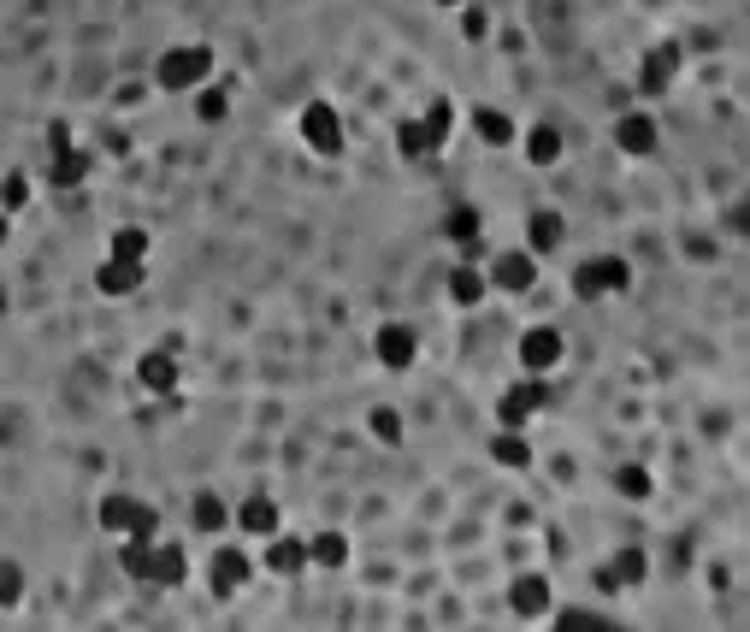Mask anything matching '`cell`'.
Wrapping results in <instances>:
<instances>
[{
  "label": "cell",
  "mask_w": 750,
  "mask_h": 632,
  "mask_svg": "<svg viewBox=\"0 0 750 632\" xmlns=\"http://www.w3.org/2000/svg\"><path fill=\"white\" fill-rule=\"evenodd\" d=\"M373 349H378V367H390V373H402V367H414V331L408 325H378V337H373Z\"/></svg>",
  "instance_id": "52a82bcc"
},
{
  "label": "cell",
  "mask_w": 750,
  "mask_h": 632,
  "mask_svg": "<svg viewBox=\"0 0 750 632\" xmlns=\"http://www.w3.org/2000/svg\"><path fill=\"white\" fill-rule=\"evenodd\" d=\"M308 562H319V568H343L349 562V538L343 532H319L308 544Z\"/></svg>",
  "instance_id": "d6986e66"
},
{
  "label": "cell",
  "mask_w": 750,
  "mask_h": 632,
  "mask_svg": "<svg viewBox=\"0 0 750 632\" xmlns=\"http://www.w3.org/2000/svg\"><path fill=\"white\" fill-rule=\"evenodd\" d=\"M562 355H567V343H562V331H556V325H532V331L520 337V367H526L532 379L556 373V367H562Z\"/></svg>",
  "instance_id": "7a4b0ae2"
},
{
  "label": "cell",
  "mask_w": 750,
  "mask_h": 632,
  "mask_svg": "<svg viewBox=\"0 0 750 632\" xmlns=\"http://www.w3.org/2000/svg\"><path fill=\"white\" fill-rule=\"evenodd\" d=\"M609 573H615V585H638V579L650 573V568H644V550H621V556H615V568H609Z\"/></svg>",
  "instance_id": "f546056e"
},
{
  "label": "cell",
  "mask_w": 750,
  "mask_h": 632,
  "mask_svg": "<svg viewBox=\"0 0 750 632\" xmlns=\"http://www.w3.org/2000/svg\"><path fill=\"white\" fill-rule=\"evenodd\" d=\"M556 243H562V213H550V207H544V213H532V249L550 254Z\"/></svg>",
  "instance_id": "cb8c5ba5"
},
{
  "label": "cell",
  "mask_w": 750,
  "mask_h": 632,
  "mask_svg": "<svg viewBox=\"0 0 750 632\" xmlns=\"http://www.w3.org/2000/svg\"><path fill=\"white\" fill-rule=\"evenodd\" d=\"M113 254H119V260H142V254H148V231H136V225L113 231Z\"/></svg>",
  "instance_id": "83f0119b"
},
{
  "label": "cell",
  "mask_w": 750,
  "mask_h": 632,
  "mask_svg": "<svg viewBox=\"0 0 750 632\" xmlns=\"http://www.w3.org/2000/svg\"><path fill=\"white\" fill-rule=\"evenodd\" d=\"M24 597V573L12 568V562H0V609H12Z\"/></svg>",
  "instance_id": "1f68e13d"
},
{
  "label": "cell",
  "mask_w": 750,
  "mask_h": 632,
  "mask_svg": "<svg viewBox=\"0 0 750 632\" xmlns=\"http://www.w3.org/2000/svg\"><path fill=\"white\" fill-rule=\"evenodd\" d=\"M101 526H107V532H130V538H136V532L148 538V532H154V508L130 503V497H107V503H101Z\"/></svg>",
  "instance_id": "8992f818"
},
{
  "label": "cell",
  "mask_w": 750,
  "mask_h": 632,
  "mask_svg": "<svg viewBox=\"0 0 750 632\" xmlns=\"http://www.w3.org/2000/svg\"><path fill=\"white\" fill-rule=\"evenodd\" d=\"M426 136H432V148L449 142V101H432V113H426Z\"/></svg>",
  "instance_id": "836d02e7"
},
{
  "label": "cell",
  "mask_w": 750,
  "mask_h": 632,
  "mask_svg": "<svg viewBox=\"0 0 750 632\" xmlns=\"http://www.w3.org/2000/svg\"><path fill=\"white\" fill-rule=\"evenodd\" d=\"M674 71H680V48H674V42H668V48H650L644 65H638V89H644V95H662V89L674 83Z\"/></svg>",
  "instance_id": "9c48e42d"
},
{
  "label": "cell",
  "mask_w": 750,
  "mask_h": 632,
  "mask_svg": "<svg viewBox=\"0 0 750 632\" xmlns=\"http://www.w3.org/2000/svg\"><path fill=\"white\" fill-rule=\"evenodd\" d=\"M526 160H532V166H556V160H562V130L556 125L526 130Z\"/></svg>",
  "instance_id": "e0dca14e"
},
{
  "label": "cell",
  "mask_w": 750,
  "mask_h": 632,
  "mask_svg": "<svg viewBox=\"0 0 750 632\" xmlns=\"http://www.w3.org/2000/svg\"><path fill=\"white\" fill-rule=\"evenodd\" d=\"M626 284H632V266H626L621 254H597V260H585L579 278H573L579 296H609V290H626Z\"/></svg>",
  "instance_id": "3957f363"
},
{
  "label": "cell",
  "mask_w": 750,
  "mask_h": 632,
  "mask_svg": "<svg viewBox=\"0 0 750 632\" xmlns=\"http://www.w3.org/2000/svg\"><path fill=\"white\" fill-rule=\"evenodd\" d=\"M83 172H89V154H77L71 142H60V148H54V166H48V178H54L60 190H77V184H83Z\"/></svg>",
  "instance_id": "2e32d148"
},
{
  "label": "cell",
  "mask_w": 750,
  "mask_h": 632,
  "mask_svg": "<svg viewBox=\"0 0 750 632\" xmlns=\"http://www.w3.org/2000/svg\"><path fill=\"white\" fill-rule=\"evenodd\" d=\"M396 142H402V154H408V160L432 154V136H426V119H402V125H396Z\"/></svg>",
  "instance_id": "d4e9b609"
},
{
  "label": "cell",
  "mask_w": 750,
  "mask_h": 632,
  "mask_svg": "<svg viewBox=\"0 0 750 632\" xmlns=\"http://www.w3.org/2000/svg\"><path fill=\"white\" fill-rule=\"evenodd\" d=\"M508 603H514V615H544V609H550V579H538V573L514 579Z\"/></svg>",
  "instance_id": "4fadbf2b"
},
{
  "label": "cell",
  "mask_w": 750,
  "mask_h": 632,
  "mask_svg": "<svg viewBox=\"0 0 750 632\" xmlns=\"http://www.w3.org/2000/svg\"><path fill=\"white\" fill-rule=\"evenodd\" d=\"M485 30H491V18H485L479 6H461V36H467V42H485Z\"/></svg>",
  "instance_id": "d590c367"
},
{
  "label": "cell",
  "mask_w": 750,
  "mask_h": 632,
  "mask_svg": "<svg viewBox=\"0 0 750 632\" xmlns=\"http://www.w3.org/2000/svg\"><path fill=\"white\" fill-rule=\"evenodd\" d=\"M544 402H550V384H538L532 373H526V384H514V390L502 396L497 420H502V426H520V420H526V414H538Z\"/></svg>",
  "instance_id": "ba28073f"
},
{
  "label": "cell",
  "mask_w": 750,
  "mask_h": 632,
  "mask_svg": "<svg viewBox=\"0 0 750 632\" xmlns=\"http://www.w3.org/2000/svg\"><path fill=\"white\" fill-rule=\"evenodd\" d=\"M136 379L148 384V390H172V384H178V361H172V355H142Z\"/></svg>",
  "instance_id": "ffe728a7"
},
{
  "label": "cell",
  "mask_w": 750,
  "mask_h": 632,
  "mask_svg": "<svg viewBox=\"0 0 750 632\" xmlns=\"http://www.w3.org/2000/svg\"><path fill=\"white\" fill-rule=\"evenodd\" d=\"M473 130H479L491 148H508V142H514V125L502 119L497 107H473Z\"/></svg>",
  "instance_id": "44dd1931"
},
{
  "label": "cell",
  "mask_w": 750,
  "mask_h": 632,
  "mask_svg": "<svg viewBox=\"0 0 750 632\" xmlns=\"http://www.w3.org/2000/svg\"><path fill=\"white\" fill-rule=\"evenodd\" d=\"M449 243H461V249L479 243V213H473V207H455V213H449Z\"/></svg>",
  "instance_id": "4316f807"
},
{
  "label": "cell",
  "mask_w": 750,
  "mask_h": 632,
  "mask_svg": "<svg viewBox=\"0 0 750 632\" xmlns=\"http://www.w3.org/2000/svg\"><path fill=\"white\" fill-rule=\"evenodd\" d=\"M491 284H497V290H508V296L532 290V284H538V260H532V254H520V249H502L497 266H491Z\"/></svg>",
  "instance_id": "5b68a950"
},
{
  "label": "cell",
  "mask_w": 750,
  "mask_h": 632,
  "mask_svg": "<svg viewBox=\"0 0 750 632\" xmlns=\"http://www.w3.org/2000/svg\"><path fill=\"white\" fill-rule=\"evenodd\" d=\"M195 113H201L207 125H219V119L231 113V95H225V89H201V95H195Z\"/></svg>",
  "instance_id": "f1b7e54d"
},
{
  "label": "cell",
  "mask_w": 750,
  "mask_h": 632,
  "mask_svg": "<svg viewBox=\"0 0 750 632\" xmlns=\"http://www.w3.org/2000/svg\"><path fill=\"white\" fill-rule=\"evenodd\" d=\"M438 6H467V0H438Z\"/></svg>",
  "instance_id": "74e56055"
},
{
  "label": "cell",
  "mask_w": 750,
  "mask_h": 632,
  "mask_svg": "<svg viewBox=\"0 0 750 632\" xmlns=\"http://www.w3.org/2000/svg\"><path fill=\"white\" fill-rule=\"evenodd\" d=\"M491 461H497V467H526V461H532V443H526L520 432H514V426H508V432L491 443Z\"/></svg>",
  "instance_id": "7402d4cb"
},
{
  "label": "cell",
  "mask_w": 750,
  "mask_h": 632,
  "mask_svg": "<svg viewBox=\"0 0 750 632\" xmlns=\"http://www.w3.org/2000/svg\"><path fill=\"white\" fill-rule=\"evenodd\" d=\"M0 308H6V296H0Z\"/></svg>",
  "instance_id": "f35d334b"
},
{
  "label": "cell",
  "mask_w": 750,
  "mask_h": 632,
  "mask_svg": "<svg viewBox=\"0 0 750 632\" xmlns=\"http://www.w3.org/2000/svg\"><path fill=\"white\" fill-rule=\"evenodd\" d=\"M148 550H154V544H148L142 532L125 544V573H130V579H148Z\"/></svg>",
  "instance_id": "4dcf8cb0"
},
{
  "label": "cell",
  "mask_w": 750,
  "mask_h": 632,
  "mask_svg": "<svg viewBox=\"0 0 750 632\" xmlns=\"http://www.w3.org/2000/svg\"><path fill=\"white\" fill-rule=\"evenodd\" d=\"M556 627L562 632H609V621H603V615H562Z\"/></svg>",
  "instance_id": "8d00e7d4"
},
{
  "label": "cell",
  "mask_w": 750,
  "mask_h": 632,
  "mask_svg": "<svg viewBox=\"0 0 750 632\" xmlns=\"http://www.w3.org/2000/svg\"><path fill=\"white\" fill-rule=\"evenodd\" d=\"M142 284V260H119V254H107V266H101V290L107 296H130Z\"/></svg>",
  "instance_id": "5bb4252c"
},
{
  "label": "cell",
  "mask_w": 750,
  "mask_h": 632,
  "mask_svg": "<svg viewBox=\"0 0 750 632\" xmlns=\"http://www.w3.org/2000/svg\"><path fill=\"white\" fill-rule=\"evenodd\" d=\"M184 573H189L184 544H160V550H148V585H184Z\"/></svg>",
  "instance_id": "30bf717a"
},
{
  "label": "cell",
  "mask_w": 750,
  "mask_h": 632,
  "mask_svg": "<svg viewBox=\"0 0 750 632\" xmlns=\"http://www.w3.org/2000/svg\"><path fill=\"white\" fill-rule=\"evenodd\" d=\"M207 579H213V591H219V597H231V591H237V585L249 579V556H237V550H219Z\"/></svg>",
  "instance_id": "9a60e30c"
},
{
  "label": "cell",
  "mask_w": 750,
  "mask_h": 632,
  "mask_svg": "<svg viewBox=\"0 0 750 632\" xmlns=\"http://www.w3.org/2000/svg\"><path fill=\"white\" fill-rule=\"evenodd\" d=\"M615 485H621V497H650V473L644 467H621Z\"/></svg>",
  "instance_id": "d6a6232c"
},
{
  "label": "cell",
  "mask_w": 750,
  "mask_h": 632,
  "mask_svg": "<svg viewBox=\"0 0 750 632\" xmlns=\"http://www.w3.org/2000/svg\"><path fill=\"white\" fill-rule=\"evenodd\" d=\"M373 438L402 443V420H396V408H373Z\"/></svg>",
  "instance_id": "e575fe53"
},
{
  "label": "cell",
  "mask_w": 750,
  "mask_h": 632,
  "mask_svg": "<svg viewBox=\"0 0 750 632\" xmlns=\"http://www.w3.org/2000/svg\"><path fill=\"white\" fill-rule=\"evenodd\" d=\"M449 296H455L461 308H473V302L485 296V272H473V266H455V272H449Z\"/></svg>",
  "instance_id": "603a6c76"
},
{
  "label": "cell",
  "mask_w": 750,
  "mask_h": 632,
  "mask_svg": "<svg viewBox=\"0 0 750 632\" xmlns=\"http://www.w3.org/2000/svg\"><path fill=\"white\" fill-rule=\"evenodd\" d=\"M225 520H231V508L219 503L213 491H201V497H195V526H201V532H219Z\"/></svg>",
  "instance_id": "484cf974"
},
{
  "label": "cell",
  "mask_w": 750,
  "mask_h": 632,
  "mask_svg": "<svg viewBox=\"0 0 750 632\" xmlns=\"http://www.w3.org/2000/svg\"><path fill=\"white\" fill-rule=\"evenodd\" d=\"M266 568L278 573V579L302 573L308 568V544H302V538H272V544H266Z\"/></svg>",
  "instance_id": "8fae6325"
},
{
  "label": "cell",
  "mask_w": 750,
  "mask_h": 632,
  "mask_svg": "<svg viewBox=\"0 0 750 632\" xmlns=\"http://www.w3.org/2000/svg\"><path fill=\"white\" fill-rule=\"evenodd\" d=\"M207 71H213V54H207V48H172V54H160V65H154V83L172 89V95H184V89H201V83H207Z\"/></svg>",
  "instance_id": "6da1fadb"
},
{
  "label": "cell",
  "mask_w": 750,
  "mask_h": 632,
  "mask_svg": "<svg viewBox=\"0 0 750 632\" xmlns=\"http://www.w3.org/2000/svg\"><path fill=\"white\" fill-rule=\"evenodd\" d=\"M302 142H308L313 154H337V148H343V119H337V107L308 101V107H302Z\"/></svg>",
  "instance_id": "277c9868"
},
{
  "label": "cell",
  "mask_w": 750,
  "mask_h": 632,
  "mask_svg": "<svg viewBox=\"0 0 750 632\" xmlns=\"http://www.w3.org/2000/svg\"><path fill=\"white\" fill-rule=\"evenodd\" d=\"M615 142H621L626 154H656V142H662V136H656V125H650L644 113H626L621 125H615Z\"/></svg>",
  "instance_id": "7c38bea8"
},
{
  "label": "cell",
  "mask_w": 750,
  "mask_h": 632,
  "mask_svg": "<svg viewBox=\"0 0 750 632\" xmlns=\"http://www.w3.org/2000/svg\"><path fill=\"white\" fill-rule=\"evenodd\" d=\"M237 526H243V532H260V538H272V532H278V508L266 503V497H249V503L237 508Z\"/></svg>",
  "instance_id": "ac0fdd59"
}]
</instances>
